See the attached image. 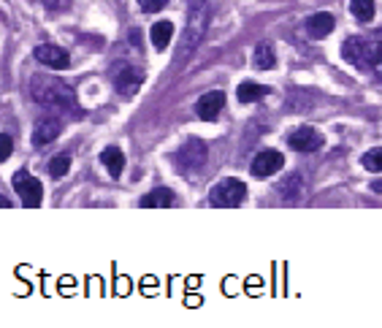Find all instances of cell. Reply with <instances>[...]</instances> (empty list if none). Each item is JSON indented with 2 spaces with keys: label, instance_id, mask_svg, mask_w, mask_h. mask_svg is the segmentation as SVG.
<instances>
[{
  "label": "cell",
  "instance_id": "obj_1",
  "mask_svg": "<svg viewBox=\"0 0 382 328\" xmlns=\"http://www.w3.org/2000/svg\"><path fill=\"white\" fill-rule=\"evenodd\" d=\"M30 90H33V98L41 103L43 109H54V111H63V114H79L74 87L54 79V76H46V74L33 76Z\"/></svg>",
  "mask_w": 382,
  "mask_h": 328
},
{
  "label": "cell",
  "instance_id": "obj_2",
  "mask_svg": "<svg viewBox=\"0 0 382 328\" xmlns=\"http://www.w3.org/2000/svg\"><path fill=\"white\" fill-rule=\"evenodd\" d=\"M341 54L355 68L374 71L382 79V30H374L372 36H350L341 47Z\"/></svg>",
  "mask_w": 382,
  "mask_h": 328
},
{
  "label": "cell",
  "instance_id": "obj_3",
  "mask_svg": "<svg viewBox=\"0 0 382 328\" xmlns=\"http://www.w3.org/2000/svg\"><path fill=\"white\" fill-rule=\"evenodd\" d=\"M187 19H184V36H182V47L176 49V63H184V57H190L198 44L206 36L209 28V17H212V6L209 0H187Z\"/></svg>",
  "mask_w": 382,
  "mask_h": 328
},
{
  "label": "cell",
  "instance_id": "obj_4",
  "mask_svg": "<svg viewBox=\"0 0 382 328\" xmlns=\"http://www.w3.org/2000/svg\"><path fill=\"white\" fill-rule=\"evenodd\" d=\"M244 198H247V185L242 179H233V177L217 182L209 193V204L220 206V209H233V206L244 204Z\"/></svg>",
  "mask_w": 382,
  "mask_h": 328
},
{
  "label": "cell",
  "instance_id": "obj_5",
  "mask_svg": "<svg viewBox=\"0 0 382 328\" xmlns=\"http://www.w3.org/2000/svg\"><path fill=\"white\" fill-rule=\"evenodd\" d=\"M14 190L19 193V198H22V206L25 209H39L43 201V185L30 174V171H17L14 174Z\"/></svg>",
  "mask_w": 382,
  "mask_h": 328
},
{
  "label": "cell",
  "instance_id": "obj_6",
  "mask_svg": "<svg viewBox=\"0 0 382 328\" xmlns=\"http://www.w3.org/2000/svg\"><path fill=\"white\" fill-rule=\"evenodd\" d=\"M173 163L179 166L182 174H187V171H201L204 163H206V146H204V141H198V139L187 141V144L173 155Z\"/></svg>",
  "mask_w": 382,
  "mask_h": 328
},
{
  "label": "cell",
  "instance_id": "obj_7",
  "mask_svg": "<svg viewBox=\"0 0 382 328\" xmlns=\"http://www.w3.org/2000/svg\"><path fill=\"white\" fill-rule=\"evenodd\" d=\"M282 166H285V155L282 152H277V149H260L253 157V177L266 179V177L277 174Z\"/></svg>",
  "mask_w": 382,
  "mask_h": 328
},
{
  "label": "cell",
  "instance_id": "obj_8",
  "mask_svg": "<svg viewBox=\"0 0 382 328\" xmlns=\"http://www.w3.org/2000/svg\"><path fill=\"white\" fill-rule=\"evenodd\" d=\"M144 85V74L133 65H123L114 71V90L123 95V98H133V95L141 90Z\"/></svg>",
  "mask_w": 382,
  "mask_h": 328
},
{
  "label": "cell",
  "instance_id": "obj_9",
  "mask_svg": "<svg viewBox=\"0 0 382 328\" xmlns=\"http://www.w3.org/2000/svg\"><path fill=\"white\" fill-rule=\"evenodd\" d=\"M288 144L296 152H315V149L323 146V133L317 128H312V125H304V128H298L296 133L288 136Z\"/></svg>",
  "mask_w": 382,
  "mask_h": 328
},
{
  "label": "cell",
  "instance_id": "obj_10",
  "mask_svg": "<svg viewBox=\"0 0 382 328\" xmlns=\"http://www.w3.org/2000/svg\"><path fill=\"white\" fill-rule=\"evenodd\" d=\"M36 60L43 63V65H49V68H54V71H65V68L71 65L68 52L54 47V44H41V47H36Z\"/></svg>",
  "mask_w": 382,
  "mask_h": 328
},
{
  "label": "cell",
  "instance_id": "obj_11",
  "mask_svg": "<svg viewBox=\"0 0 382 328\" xmlns=\"http://www.w3.org/2000/svg\"><path fill=\"white\" fill-rule=\"evenodd\" d=\"M222 106H225V93L214 90V93H206V95L198 98V103H195V114H198L204 122H212V120H217V114L222 111Z\"/></svg>",
  "mask_w": 382,
  "mask_h": 328
},
{
  "label": "cell",
  "instance_id": "obj_12",
  "mask_svg": "<svg viewBox=\"0 0 382 328\" xmlns=\"http://www.w3.org/2000/svg\"><path fill=\"white\" fill-rule=\"evenodd\" d=\"M334 25H337V19H334L328 11L312 14V17L306 19V30H309V36H315V39H326V36L334 30Z\"/></svg>",
  "mask_w": 382,
  "mask_h": 328
},
{
  "label": "cell",
  "instance_id": "obj_13",
  "mask_svg": "<svg viewBox=\"0 0 382 328\" xmlns=\"http://www.w3.org/2000/svg\"><path fill=\"white\" fill-rule=\"evenodd\" d=\"M60 131H63L60 122H57L54 117H46V120H41V122L36 125V131H33V144H36V146H43V144L57 139Z\"/></svg>",
  "mask_w": 382,
  "mask_h": 328
},
{
  "label": "cell",
  "instance_id": "obj_14",
  "mask_svg": "<svg viewBox=\"0 0 382 328\" xmlns=\"http://www.w3.org/2000/svg\"><path fill=\"white\" fill-rule=\"evenodd\" d=\"M100 163L106 166V171H109L114 179L123 177V171H125V155H123V149H117V146L103 149V152H100Z\"/></svg>",
  "mask_w": 382,
  "mask_h": 328
},
{
  "label": "cell",
  "instance_id": "obj_15",
  "mask_svg": "<svg viewBox=\"0 0 382 328\" xmlns=\"http://www.w3.org/2000/svg\"><path fill=\"white\" fill-rule=\"evenodd\" d=\"M253 63L257 71H271L277 65V54H274V47L268 41H260L253 52Z\"/></svg>",
  "mask_w": 382,
  "mask_h": 328
},
{
  "label": "cell",
  "instance_id": "obj_16",
  "mask_svg": "<svg viewBox=\"0 0 382 328\" xmlns=\"http://www.w3.org/2000/svg\"><path fill=\"white\" fill-rule=\"evenodd\" d=\"M149 39H152V47L158 49V52H163L171 44V39H173V25H171L169 19L155 22L152 30H149Z\"/></svg>",
  "mask_w": 382,
  "mask_h": 328
},
{
  "label": "cell",
  "instance_id": "obj_17",
  "mask_svg": "<svg viewBox=\"0 0 382 328\" xmlns=\"http://www.w3.org/2000/svg\"><path fill=\"white\" fill-rule=\"evenodd\" d=\"M173 204V193L169 188H158L152 190L149 195H144L141 201H138V206H147V209H166Z\"/></svg>",
  "mask_w": 382,
  "mask_h": 328
},
{
  "label": "cell",
  "instance_id": "obj_18",
  "mask_svg": "<svg viewBox=\"0 0 382 328\" xmlns=\"http://www.w3.org/2000/svg\"><path fill=\"white\" fill-rule=\"evenodd\" d=\"M279 193H282V201H285V204H296V201H301V193H304V179H301V174H290V177L282 182Z\"/></svg>",
  "mask_w": 382,
  "mask_h": 328
},
{
  "label": "cell",
  "instance_id": "obj_19",
  "mask_svg": "<svg viewBox=\"0 0 382 328\" xmlns=\"http://www.w3.org/2000/svg\"><path fill=\"white\" fill-rule=\"evenodd\" d=\"M266 93L268 90L263 85H257V82H242L239 90H236V98H239V103H255V100H260Z\"/></svg>",
  "mask_w": 382,
  "mask_h": 328
},
{
  "label": "cell",
  "instance_id": "obj_20",
  "mask_svg": "<svg viewBox=\"0 0 382 328\" xmlns=\"http://www.w3.org/2000/svg\"><path fill=\"white\" fill-rule=\"evenodd\" d=\"M350 11L358 22H372L374 19V0H350Z\"/></svg>",
  "mask_w": 382,
  "mask_h": 328
},
{
  "label": "cell",
  "instance_id": "obj_21",
  "mask_svg": "<svg viewBox=\"0 0 382 328\" xmlns=\"http://www.w3.org/2000/svg\"><path fill=\"white\" fill-rule=\"evenodd\" d=\"M361 163H363V168H366V171L382 174V146H377V149H369V152L361 157Z\"/></svg>",
  "mask_w": 382,
  "mask_h": 328
},
{
  "label": "cell",
  "instance_id": "obj_22",
  "mask_svg": "<svg viewBox=\"0 0 382 328\" xmlns=\"http://www.w3.org/2000/svg\"><path fill=\"white\" fill-rule=\"evenodd\" d=\"M68 168H71V157H68V155H57V157H52V160H49V174H52L54 179L65 177V174H68Z\"/></svg>",
  "mask_w": 382,
  "mask_h": 328
},
{
  "label": "cell",
  "instance_id": "obj_23",
  "mask_svg": "<svg viewBox=\"0 0 382 328\" xmlns=\"http://www.w3.org/2000/svg\"><path fill=\"white\" fill-rule=\"evenodd\" d=\"M138 6H141V11H147V14H158V11L166 8V0H138Z\"/></svg>",
  "mask_w": 382,
  "mask_h": 328
},
{
  "label": "cell",
  "instance_id": "obj_24",
  "mask_svg": "<svg viewBox=\"0 0 382 328\" xmlns=\"http://www.w3.org/2000/svg\"><path fill=\"white\" fill-rule=\"evenodd\" d=\"M11 149H14V141H11V136L0 133V163H3V160H8Z\"/></svg>",
  "mask_w": 382,
  "mask_h": 328
},
{
  "label": "cell",
  "instance_id": "obj_25",
  "mask_svg": "<svg viewBox=\"0 0 382 328\" xmlns=\"http://www.w3.org/2000/svg\"><path fill=\"white\" fill-rule=\"evenodd\" d=\"M8 206H11V201H8V198H3V195H0V209H8Z\"/></svg>",
  "mask_w": 382,
  "mask_h": 328
},
{
  "label": "cell",
  "instance_id": "obj_26",
  "mask_svg": "<svg viewBox=\"0 0 382 328\" xmlns=\"http://www.w3.org/2000/svg\"><path fill=\"white\" fill-rule=\"evenodd\" d=\"M372 190H377V193H382V182H374V185H372Z\"/></svg>",
  "mask_w": 382,
  "mask_h": 328
}]
</instances>
